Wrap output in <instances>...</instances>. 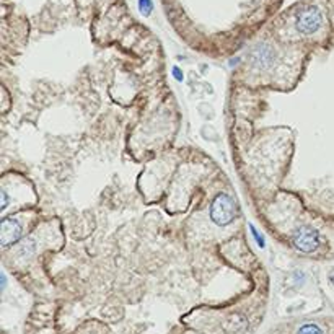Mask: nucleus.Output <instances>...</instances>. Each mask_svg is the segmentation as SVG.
Masks as SVG:
<instances>
[{
    "label": "nucleus",
    "mask_w": 334,
    "mask_h": 334,
    "mask_svg": "<svg viewBox=\"0 0 334 334\" xmlns=\"http://www.w3.org/2000/svg\"><path fill=\"white\" fill-rule=\"evenodd\" d=\"M240 207L228 193H219L210 204V220L219 227H227L238 217Z\"/></svg>",
    "instance_id": "f257e3e1"
},
{
    "label": "nucleus",
    "mask_w": 334,
    "mask_h": 334,
    "mask_svg": "<svg viewBox=\"0 0 334 334\" xmlns=\"http://www.w3.org/2000/svg\"><path fill=\"white\" fill-rule=\"evenodd\" d=\"M323 25L321 10L316 5H306L295 16V28L302 34H315Z\"/></svg>",
    "instance_id": "f03ea898"
},
{
    "label": "nucleus",
    "mask_w": 334,
    "mask_h": 334,
    "mask_svg": "<svg viewBox=\"0 0 334 334\" xmlns=\"http://www.w3.org/2000/svg\"><path fill=\"white\" fill-rule=\"evenodd\" d=\"M248 61H250L254 70L266 72L276 64L277 53L271 44H268V42H258V44L251 49L250 56H248Z\"/></svg>",
    "instance_id": "7ed1b4c3"
},
{
    "label": "nucleus",
    "mask_w": 334,
    "mask_h": 334,
    "mask_svg": "<svg viewBox=\"0 0 334 334\" xmlns=\"http://www.w3.org/2000/svg\"><path fill=\"white\" fill-rule=\"evenodd\" d=\"M292 245L295 250L300 253H313L318 250L320 246V233L316 232L313 227L302 225L300 228H297L292 235Z\"/></svg>",
    "instance_id": "20e7f679"
},
{
    "label": "nucleus",
    "mask_w": 334,
    "mask_h": 334,
    "mask_svg": "<svg viewBox=\"0 0 334 334\" xmlns=\"http://www.w3.org/2000/svg\"><path fill=\"white\" fill-rule=\"evenodd\" d=\"M23 235V222L16 217H7L0 224V246L8 248L20 242Z\"/></svg>",
    "instance_id": "39448f33"
},
{
    "label": "nucleus",
    "mask_w": 334,
    "mask_h": 334,
    "mask_svg": "<svg viewBox=\"0 0 334 334\" xmlns=\"http://www.w3.org/2000/svg\"><path fill=\"white\" fill-rule=\"evenodd\" d=\"M297 334H323V329L315 323H306L303 326L298 328Z\"/></svg>",
    "instance_id": "423d86ee"
},
{
    "label": "nucleus",
    "mask_w": 334,
    "mask_h": 334,
    "mask_svg": "<svg viewBox=\"0 0 334 334\" xmlns=\"http://www.w3.org/2000/svg\"><path fill=\"white\" fill-rule=\"evenodd\" d=\"M250 230H251V236L254 238L256 245H258L261 250H263V248H266V240H264V236L258 232V228H256L253 224H250Z\"/></svg>",
    "instance_id": "0eeeda50"
},
{
    "label": "nucleus",
    "mask_w": 334,
    "mask_h": 334,
    "mask_svg": "<svg viewBox=\"0 0 334 334\" xmlns=\"http://www.w3.org/2000/svg\"><path fill=\"white\" fill-rule=\"evenodd\" d=\"M139 10L144 16H149L153 10V2L152 0H139Z\"/></svg>",
    "instance_id": "6e6552de"
},
{
    "label": "nucleus",
    "mask_w": 334,
    "mask_h": 334,
    "mask_svg": "<svg viewBox=\"0 0 334 334\" xmlns=\"http://www.w3.org/2000/svg\"><path fill=\"white\" fill-rule=\"evenodd\" d=\"M171 74H173L176 82H183L184 80V74H183V70L178 65H173V68H171Z\"/></svg>",
    "instance_id": "1a4fd4ad"
},
{
    "label": "nucleus",
    "mask_w": 334,
    "mask_h": 334,
    "mask_svg": "<svg viewBox=\"0 0 334 334\" xmlns=\"http://www.w3.org/2000/svg\"><path fill=\"white\" fill-rule=\"evenodd\" d=\"M7 287V276L2 272V289H5Z\"/></svg>",
    "instance_id": "9d476101"
}]
</instances>
